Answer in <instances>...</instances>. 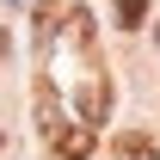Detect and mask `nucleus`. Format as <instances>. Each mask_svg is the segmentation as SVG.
I'll return each mask as SVG.
<instances>
[{
	"instance_id": "obj_1",
	"label": "nucleus",
	"mask_w": 160,
	"mask_h": 160,
	"mask_svg": "<svg viewBox=\"0 0 160 160\" xmlns=\"http://www.w3.org/2000/svg\"><path fill=\"white\" fill-rule=\"evenodd\" d=\"M117 25H123V31L148 25V0H117Z\"/></svg>"
}]
</instances>
